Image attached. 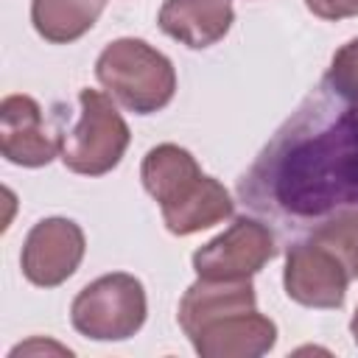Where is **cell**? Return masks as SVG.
Wrapping results in <instances>:
<instances>
[{"mask_svg": "<svg viewBox=\"0 0 358 358\" xmlns=\"http://www.w3.org/2000/svg\"><path fill=\"white\" fill-rule=\"evenodd\" d=\"M350 333H352V341H355V347H358V308H355V313H352V319H350Z\"/></svg>", "mask_w": 358, "mask_h": 358, "instance_id": "ac0fdd59", "label": "cell"}, {"mask_svg": "<svg viewBox=\"0 0 358 358\" xmlns=\"http://www.w3.org/2000/svg\"><path fill=\"white\" fill-rule=\"evenodd\" d=\"M308 238L327 246L344 263L350 280H358V210H341L330 215L327 221L316 224Z\"/></svg>", "mask_w": 358, "mask_h": 358, "instance_id": "9a60e30c", "label": "cell"}, {"mask_svg": "<svg viewBox=\"0 0 358 358\" xmlns=\"http://www.w3.org/2000/svg\"><path fill=\"white\" fill-rule=\"evenodd\" d=\"M257 308V296H255V285L252 280H207L199 277L182 296L179 302V327L185 330V336L190 338L196 330H201L204 324L229 316V313H243V310H255Z\"/></svg>", "mask_w": 358, "mask_h": 358, "instance_id": "8fae6325", "label": "cell"}, {"mask_svg": "<svg viewBox=\"0 0 358 358\" xmlns=\"http://www.w3.org/2000/svg\"><path fill=\"white\" fill-rule=\"evenodd\" d=\"M238 196L285 235L358 210V106L324 84L313 90L241 176Z\"/></svg>", "mask_w": 358, "mask_h": 358, "instance_id": "6da1fadb", "label": "cell"}, {"mask_svg": "<svg viewBox=\"0 0 358 358\" xmlns=\"http://www.w3.org/2000/svg\"><path fill=\"white\" fill-rule=\"evenodd\" d=\"M350 285V274L344 263L313 238L296 241L285 252L282 268V288L288 299L305 308L336 310L344 305Z\"/></svg>", "mask_w": 358, "mask_h": 358, "instance_id": "8992f818", "label": "cell"}, {"mask_svg": "<svg viewBox=\"0 0 358 358\" xmlns=\"http://www.w3.org/2000/svg\"><path fill=\"white\" fill-rule=\"evenodd\" d=\"M140 179L159 210H168L182 204L201 185L204 173L187 148L176 143H159L143 157Z\"/></svg>", "mask_w": 358, "mask_h": 358, "instance_id": "7c38bea8", "label": "cell"}, {"mask_svg": "<svg viewBox=\"0 0 358 358\" xmlns=\"http://www.w3.org/2000/svg\"><path fill=\"white\" fill-rule=\"evenodd\" d=\"M84 229L76 221L62 215L42 218L25 235L20 268L31 285L56 288L76 274L84 260Z\"/></svg>", "mask_w": 358, "mask_h": 358, "instance_id": "52a82bcc", "label": "cell"}, {"mask_svg": "<svg viewBox=\"0 0 358 358\" xmlns=\"http://www.w3.org/2000/svg\"><path fill=\"white\" fill-rule=\"evenodd\" d=\"M308 11L319 20H344L358 17V0H305Z\"/></svg>", "mask_w": 358, "mask_h": 358, "instance_id": "e0dca14e", "label": "cell"}, {"mask_svg": "<svg viewBox=\"0 0 358 358\" xmlns=\"http://www.w3.org/2000/svg\"><path fill=\"white\" fill-rule=\"evenodd\" d=\"M274 255L277 241L268 224L241 215L193 252V271L207 280H249Z\"/></svg>", "mask_w": 358, "mask_h": 358, "instance_id": "5b68a950", "label": "cell"}, {"mask_svg": "<svg viewBox=\"0 0 358 358\" xmlns=\"http://www.w3.org/2000/svg\"><path fill=\"white\" fill-rule=\"evenodd\" d=\"M157 22L171 39L201 50L227 36L235 22V8L232 0H165Z\"/></svg>", "mask_w": 358, "mask_h": 358, "instance_id": "30bf717a", "label": "cell"}, {"mask_svg": "<svg viewBox=\"0 0 358 358\" xmlns=\"http://www.w3.org/2000/svg\"><path fill=\"white\" fill-rule=\"evenodd\" d=\"M95 76L101 87L134 115L165 109L176 92V70L171 59L134 36L109 42L95 62Z\"/></svg>", "mask_w": 358, "mask_h": 358, "instance_id": "7a4b0ae2", "label": "cell"}, {"mask_svg": "<svg viewBox=\"0 0 358 358\" xmlns=\"http://www.w3.org/2000/svg\"><path fill=\"white\" fill-rule=\"evenodd\" d=\"M201 358H257L277 344V324L255 310L221 316L190 336Z\"/></svg>", "mask_w": 358, "mask_h": 358, "instance_id": "9c48e42d", "label": "cell"}, {"mask_svg": "<svg viewBox=\"0 0 358 358\" xmlns=\"http://www.w3.org/2000/svg\"><path fill=\"white\" fill-rule=\"evenodd\" d=\"M145 288L134 274L112 271L87 282L73 305V327L92 341H126L145 324Z\"/></svg>", "mask_w": 358, "mask_h": 358, "instance_id": "3957f363", "label": "cell"}, {"mask_svg": "<svg viewBox=\"0 0 358 358\" xmlns=\"http://www.w3.org/2000/svg\"><path fill=\"white\" fill-rule=\"evenodd\" d=\"M324 87L338 98H344L347 103L358 106V36L344 42L333 53L330 67L324 73Z\"/></svg>", "mask_w": 358, "mask_h": 358, "instance_id": "2e32d148", "label": "cell"}, {"mask_svg": "<svg viewBox=\"0 0 358 358\" xmlns=\"http://www.w3.org/2000/svg\"><path fill=\"white\" fill-rule=\"evenodd\" d=\"M0 154L22 168H42L62 154V134L31 95L14 92L0 101Z\"/></svg>", "mask_w": 358, "mask_h": 358, "instance_id": "ba28073f", "label": "cell"}, {"mask_svg": "<svg viewBox=\"0 0 358 358\" xmlns=\"http://www.w3.org/2000/svg\"><path fill=\"white\" fill-rule=\"evenodd\" d=\"M106 0H31V22L45 42L81 39L101 17Z\"/></svg>", "mask_w": 358, "mask_h": 358, "instance_id": "4fadbf2b", "label": "cell"}, {"mask_svg": "<svg viewBox=\"0 0 358 358\" xmlns=\"http://www.w3.org/2000/svg\"><path fill=\"white\" fill-rule=\"evenodd\" d=\"M78 120L62 134V162L73 173L81 176H103L109 173L126 154L131 131L109 95L98 90L78 92Z\"/></svg>", "mask_w": 358, "mask_h": 358, "instance_id": "277c9868", "label": "cell"}, {"mask_svg": "<svg viewBox=\"0 0 358 358\" xmlns=\"http://www.w3.org/2000/svg\"><path fill=\"white\" fill-rule=\"evenodd\" d=\"M232 213H235V201H232L229 190L218 179L204 173L201 185L196 187L193 196H187L176 207L162 210V221H165L168 232H173V235H193V232L221 224Z\"/></svg>", "mask_w": 358, "mask_h": 358, "instance_id": "5bb4252c", "label": "cell"}]
</instances>
